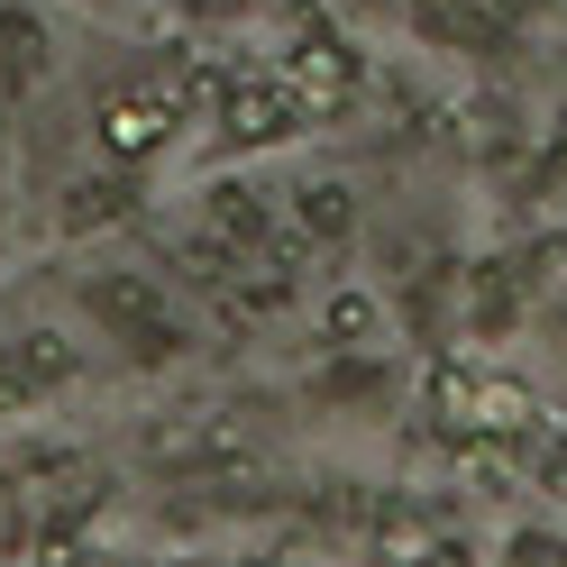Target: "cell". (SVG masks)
<instances>
[{
  "label": "cell",
  "mask_w": 567,
  "mask_h": 567,
  "mask_svg": "<svg viewBox=\"0 0 567 567\" xmlns=\"http://www.w3.org/2000/svg\"><path fill=\"white\" fill-rule=\"evenodd\" d=\"M440 412L457 431H530V394L504 375H440Z\"/></svg>",
  "instance_id": "6da1fadb"
},
{
  "label": "cell",
  "mask_w": 567,
  "mask_h": 567,
  "mask_svg": "<svg viewBox=\"0 0 567 567\" xmlns=\"http://www.w3.org/2000/svg\"><path fill=\"white\" fill-rule=\"evenodd\" d=\"M174 137V92H120L111 111H101V147H111L120 165L128 156H156Z\"/></svg>",
  "instance_id": "7a4b0ae2"
},
{
  "label": "cell",
  "mask_w": 567,
  "mask_h": 567,
  "mask_svg": "<svg viewBox=\"0 0 567 567\" xmlns=\"http://www.w3.org/2000/svg\"><path fill=\"white\" fill-rule=\"evenodd\" d=\"M293 120H302V92H284V83H238L220 128H229V147H275Z\"/></svg>",
  "instance_id": "3957f363"
},
{
  "label": "cell",
  "mask_w": 567,
  "mask_h": 567,
  "mask_svg": "<svg viewBox=\"0 0 567 567\" xmlns=\"http://www.w3.org/2000/svg\"><path fill=\"white\" fill-rule=\"evenodd\" d=\"M367 330H375V302L367 293H339L330 302V339H367Z\"/></svg>",
  "instance_id": "277c9868"
},
{
  "label": "cell",
  "mask_w": 567,
  "mask_h": 567,
  "mask_svg": "<svg viewBox=\"0 0 567 567\" xmlns=\"http://www.w3.org/2000/svg\"><path fill=\"white\" fill-rule=\"evenodd\" d=\"M293 74H302V83H339V55L311 47V55H293Z\"/></svg>",
  "instance_id": "5b68a950"
}]
</instances>
